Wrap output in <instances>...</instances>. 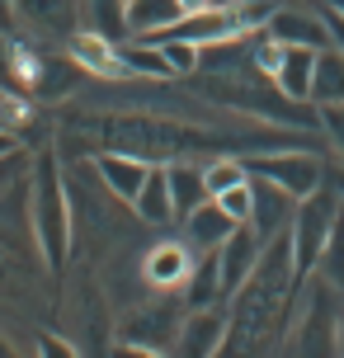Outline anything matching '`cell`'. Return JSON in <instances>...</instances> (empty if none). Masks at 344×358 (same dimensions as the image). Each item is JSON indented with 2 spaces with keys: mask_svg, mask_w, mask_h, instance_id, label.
<instances>
[{
  "mask_svg": "<svg viewBox=\"0 0 344 358\" xmlns=\"http://www.w3.org/2000/svg\"><path fill=\"white\" fill-rule=\"evenodd\" d=\"M250 184H255V231L264 236H278V231H288L292 227V213H297V198L288 194V189H278L273 179H264V175H250Z\"/></svg>",
  "mask_w": 344,
  "mask_h": 358,
  "instance_id": "cell-10",
  "label": "cell"
},
{
  "mask_svg": "<svg viewBox=\"0 0 344 358\" xmlns=\"http://www.w3.org/2000/svg\"><path fill=\"white\" fill-rule=\"evenodd\" d=\"M316 273H321V278H326V283L344 297V217L335 222V231H330V241H326V250H321V264H316Z\"/></svg>",
  "mask_w": 344,
  "mask_h": 358,
  "instance_id": "cell-23",
  "label": "cell"
},
{
  "mask_svg": "<svg viewBox=\"0 0 344 358\" xmlns=\"http://www.w3.org/2000/svg\"><path fill=\"white\" fill-rule=\"evenodd\" d=\"M66 48H71V57L85 66V71H94V76H109V80L132 76V71H127V62H123V43H109V38L90 34V29H80Z\"/></svg>",
  "mask_w": 344,
  "mask_h": 358,
  "instance_id": "cell-13",
  "label": "cell"
},
{
  "mask_svg": "<svg viewBox=\"0 0 344 358\" xmlns=\"http://www.w3.org/2000/svg\"><path fill=\"white\" fill-rule=\"evenodd\" d=\"M38 349H43V354H52V358H71L76 354V344L62 340V335H43V340H38Z\"/></svg>",
  "mask_w": 344,
  "mask_h": 358,
  "instance_id": "cell-30",
  "label": "cell"
},
{
  "mask_svg": "<svg viewBox=\"0 0 344 358\" xmlns=\"http://www.w3.org/2000/svg\"><path fill=\"white\" fill-rule=\"evenodd\" d=\"M311 104H316V108L344 104V52L335 48V43L316 52V80H311Z\"/></svg>",
  "mask_w": 344,
  "mask_h": 358,
  "instance_id": "cell-20",
  "label": "cell"
},
{
  "mask_svg": "<svg viewBox=\"0 0 344 358\" xmlns=\"http://www.w3.org/2000/svg\"><path fill=\"white\" fill-rule=\"evenodd\" d=\"M340 354H344V316H340Z\"/></svg>",
  "mask_w": 344,
  "mask_h": 358,
  "instance_id": "cell-34",
  "label": "cell"
},
{
  "mask_svg": "<svg viewBox=\"0 0 344 358\" xmlns=\"http://www.w3.org/2000/svg\"><path fill=\"white\" fill-rule=\"evenodd\" d=\"M302 278H297V259H292V236L278 231L264 241V255L245 283L231 292V330H227V344L222 354H236V349H259L269 330L288 325L292 302L302 292Z\"/></svg>",
  "mask_w": 344,
  "mask_h": 358,
  "instance_id": "cell-1",
  "label": "cell"
},
{
  "mask_svg": "<svg viewBox=\"0 0 344 358\" xmlns=\"http://www.w3.org/2000/svg\"><path fill=\"white\" fill-rule=\"evenodd\" d=\"M250 175L273 179L278 189H288L292 198H307L326 184V165L316 151H259V156H241Z\"/></svg>",
  "mask_w": 344,
  "mask_h": 358,
  "instance_id": "cell-6",
  "label": "cell"
},
{
  "mask_svg": "<svg viewBox=\"0 0 344 358\" xmlns=\"http://www.w3.org/2000/svg\"><path fill=\"white\" fill-rule=\"evenodd\" d=\"M326 5H335V10H340V15H344V0H326Z\"/></svg>",
  "mask_w": 344,
  "mask_h": 358,
  "instance_id": "cell-35",
  "label": "cell"
},
{
  "mask_svg": "<svg viewBox=\"0 0 344 358\" xmlns=\"http://www.w3.org/2000/svg\"><path fill=\"white\" fill-rule=\"evenodd\" d=\"M217 203L236 217V222H250V217H255V184H250V179H241V184H231V189H222Z\"/></svg>",
  "mask_w": 344,
  "mask_h": 358,
  "instance_id": "cell-26",
  "label": "cell"
},
{
  "mask_svg": "<svg viewBox=\"0 0 344 358\" xmlns=\"http://www.w3.org/2000/svg\"><path fill=\"white\" fill-rule=\"evenodd\" d=\"M161 48H165V62L175 66V76L199 71V62H203V48H199V43H189V38H161Z\"/></svg>",
  "mask_w": 344,
  "mask_h": 358,
  "instance_id": "cell-24",
  "label": "cell"
},
{
  "mask_svg": "<svg viewBox=\"0 0 344 358\" xmlns=\"http://www.w3.org/2000/svg\"><path fill=\"white\" fill-rule=\"evenodd\" d=\"M307 283H311V292H307L302 316H297L288 349H297V354H340V316H335V297L340 292L321 273H311Z\"/></svg>",
  "mask_w": 344,
  "mask_h": 358,
  "instance_id": "cell-4",
  "label": "cell"
},
{
  "mask_svg": "<svg viewBox=\"0 0 344 358\" xmlns=\"http://www.w3.org/2000/svg\"><path fill=\"white\" fill-rule=\"evenodd\" d=\"M34 189H29V222H34V241L43 264L62 273L66 255H71V198H66V179L52 151L34 156Z\"/></svg>",
  "mask_w": 344,
  "mask_h": 358,
  "instance_id": "cell-2",
  "label": "cell"
},
{
  "mask_svg": "<svg viewBox=\"0 0 344 358\" xmlns=\"http://www.w3.org/2000/svg\"><path fill=\"white\" fill-rule=\"evenodd\" d=\"M259 255H264V236L255 231V222H241V227H236V231L222 241L217 264H222V292H227V302H231L236 287H241V283L255 273Z\"/></svg>",
  "mask_w": 344,
  "mask_h": 358,
  "instance_id": "cell-7",
  "label": "cell"
},
{
  "mask_svg": "<svg viewBox=\"0 0 344 358\" xmlns=\"http://www.w3.org/2000/svg\"><path fill=\"white\" fill-rule=\"evenodd\" d=\"M123 62H127L132 76H156V80H170V76H175V66L165 62L161 43H156V48H151V43H132V48H127L123 43Z\"/></svg>",
  "mask_w": 344,
  "mask_h": 358,
  "instance_id": "cell-22",
  "label": "cell"
},
{
  "mask_svg": "<svg viewBox=\"0 0 344 358\" xmlns=\"http://www.w3.org/2000/svg\"><path fill=\"white\" fill-rule=\"evenodd\" d=\"M19 146H24V137L10 132V127H0V156H10V151H19Z\"/></svg>",
  "mask_w": 344,
  "mask_h": 358,
  "instance_id": "cell-32",
  "label": "cell"
},
{
  "mask_svg": "<svg viewBox=\"0 0 344 358\" xmlns=\"http://www.w3.org/2000/svg\"><path fill=\"white\" fill-rule=\"evenodd\" d=\"M203 170H208V189H213V198H217L222 189H231V184H241V179H250L245 161H236V156H222V161L203 165Z\"/></svg>",
  "mask_w": 344,
  "mask_h": 358,
  "instance_id": "cell-25",
  "label": "cell"
},
{
  "mask_svg": "<svg viewBox=\"0 0 344 358\" xmlns=\"http://www.w3.org/2000/svg\"><path fill=\"white\" fill-rule=\"evenodd\" d=\"M236 227H241V222H236V217L222 208L217 198H208L199 213L184 217V241H189L199 255H208V250H222V241H227Z\"/></svg>",
  "mask_w": 344,
  "mask_h": 358,
  "instance_id": "cell-12",
  "label": "cell"
},
{
  "mask_svg": "<svg viewBox=\"0 0 344 358\" xmlns=\"http://www.w3.org/2000/svg\"><path fill=\"white\" fill-rule=\"evenodd\" d=\"M264 34L283 48H330V24L326 15H311V10H292V5H278L269 19H264Z\"/></svg>",
  "mask_w": 344,
  "mask_h": 358,
  "instance_id": "cell-8",
  "label": "cell"
},
{
  "mask_svg": "<svg viewBox=\"0 0 344 358\" xmlns=\"http://www.w3.org/2000/svg\"><path fill=\"white\" fill-rule=\"evenodd\" d=\"M321 15H326V24H330V43H335V48H340V52H344V15H340V10H335V5H326Z\"/></svg>",
  "mask_w": 344,
  "mask_h": 358,
  "instance_id": "cell-31",
  "label": "cell"
},
{
  "mask_svg": "<svg viewBox=\"0 0 344 358\" xmlns=\"http://www.w3.org/2000/svg\"><path fill=\"white\" fill-rule=\"evenodd\" d=\"M15 29H24V38L34 43H71L85 29L80 0H15Z\"/></svg>",
  "mask_w": 344,
  "mask_h": 358,
  "instance_id": "cell-5",
  "label": "cell"
},
{
  "mask_svg": "<svg viewBox=\"0 0 344 358\" xmlns=\"http://www.w3.org/2000/svg\"><path fill=\"white\" fill-rule=\"evenodd\" d=\"M132 213L151 222V227H165V222H175V194H170V170L165 165H151V175H146L142 194L132 203Z\"/></svg>",
  "mask_w": 344,
  "mask_h": 358,
  "instance_id": "cell-18",
  "label": "cell"
},
{
  "mask_svg": "<svg viewBox=\"0 0 344 358\" xmlns=\"http://www.w3.org/2000/svg\"><path fill=\"white\" fill-rule=\"evenodd\" d=\"M189 15V0H127V29L137 38H156Z\"/></svg>",
  "mask_w": 344,
  "mask_h": 358,
  "instance_id": "cell-15",
  "label": "cell"
},
{
  "mask_svg": "<svg viewBox=\"0 0 344 358\" xmlns=\"http://www.w3.org/2000/svg\"><path fill=\"white\" fill-rule=\"evenodd\" d=\"M344 217V189L340 184H321L316 194L297 198V213H292V259H297V278L307 283L311 273H316V264H321V250H326L330 231H335V222Z\"/></svg>",
  "mask_w": 344,
  "mask_h": 358,
  "instance_id": "cell-3",
  "label": "cell"
},
{
  "mask_svg": "<svg viewBox=\"0 0 344 358\" xmlns=\"http://www.w3.org/2000/svg\"><path fill=\"white\" fill-rule=\"evenodd\" d=\"M227 330H231V311H222V306H199V311H189V321L180 325L175 349H180V354H222Z\"/></svg>",
  "mask_w": 344,
  "mask_h": 358,
  "instance_id": "cell-9",
  "label": "cell"
},
{
  "mask_svg": "<svg viewBox=\"0 0 344 358\" xmlns=\"http://www.w3.org/2000/svg\"><path fill=\"white\" fill-rule=\"evenodd\" d=\"M217 302H227L222 264H217V250H208V255H199V264L189 268V278H184V306L199 311V306H217Z\"/></svg>",
  "mask_w": 344,
  "mask_h": 358,
  "instance_id": "cell-19",
  "label": "cell"
},
{
  "mask_svg": "<svg viewBox=\"0 0 344 358\" xmlns=\"http://www.w3.org/2000/svg\"><path fill=\"white\" fill-rule=\"evenodd\" d=\"M189 250H194L189 241H184V245H175V241H165V245H156V250L146 255V264H142L146 283H151V287H184V278H189V268H194Z\"/></svg>",
  "mask_w": 344,
  "mask_h": 358,
  "instance_id": "cell-16",
  "label": "cell"
},
{
  "mask_svg": "<svg viewBox=\"0 0 344 358\" xmlns=\"http://www.w3.org/2000/svg\"><path fill=\"white\" fill-rule=\"evenodd\" d=\"M80 15H85V29L109 43H127V0H80Z\"/></svg>",
  "mask_w": 344,
  "mask_h": 358,
  "instance_id": "cell-21",
  "label": "cell"
},
{
  "mask_svg": "<svg viewBox=\"0 0 344 358\" xmlns=\"http://www.w3.org/2000/svg\"><path fill=\"white\" fill-rule=\"evenodd\" d=\"M170 170V194H175V217H189V213H199L203 203L213 198V189H208V170L203 165H189V161H175V165H165Z\"/></svg>",
  "mask_w": 344,
  "mask_h": 358,
  "instance_id": "cell-17",
  "label": "cell"
},
{
  "mask_svg": "<svg viewBox=\"0 0 344 358\" xmlns=\"http://www.w3.org/2000/svg\"><path fill=\"white\" fill-rule=\"evenodd\" d=\"M24 170H34V161H29V151H24V146H19V151H10V156H0V194H5V189H10Z\"/></svg>",
  "mask_w": 344,
  "mask_h": 358,
  "instance_id": "cell-28",
  "label": "cell"
},
{
  "mask_svg": "<svg viewBox=\"0 0 344 358\" xmlns=\"http://www.w3.org/2000/svg\"><path fill=\"white\" fill-rule=\"evenodd\" d=\"M29 94H15V90L0 85V127H10V132H24V123H29Z\"/></svg>",
  "mask_w": 344,
  "mask_h": 358,
  "instance_id": "cell-27",
  "label": "cell"
},
{
  "mask_svg": "<svg viewBox=\"0 0 344 358\" xmlns=\"http://www.w3.org/2000/svg\"><path fill=\"white\" fill-rule=\"evenodd\" d=\"M94 170L109 184V194L123 198V203H137L146 175H151V165L142 156H132V151H104V156H94Z\"/></svg>",
  "mask_w": 344,
  "mask_h": 358,
  "instance_id": "cell-11",
  "label": "cell"
},
{
  "mask_svg": "<svg viewBox=\"0 0 344 358\" xmlns=\"http://www.w3.org/2000/svg\"><path fill=\"white\" fill-rule=\"evenodd\" d=\"M0 34H15V0H0Z\"/></svg>",
  "mask_w": 344,
  "mask_h": 358,
  "instance_id": "cell-33",
  "label": "cell"
},
{
  "mask_svg": "<svg viewBox=\"0 0 344 358\" xmlns=\"http://www.w3.org/2000/svg\"><path fill=\"white\" fill-rule=\"evenodd\" d=\"M321 127L330 132V142L340 146V156H344V104H330V108H321Z\"/></svg>",
  "mask_w": 344,
  "mask_h": 358,
  "instance_id": "cell-29",
  "label": "cell"
},
{
  "mask_svg": "<svg viewBox=\"0 0 344 358\" xmlns=\"http://www.w3.org/2000/svg\"><path fill=\"white\" fill-rule=\"evenodd\" d=\"M316 52L321 48H283L273 66V85L297 104H311V80H316Z\"/></svg>",
  "mask_w": 344,
  "mask_h": 358,
  "instance_id": "cell-14",
  "label": "cell"
}]
</instances>
